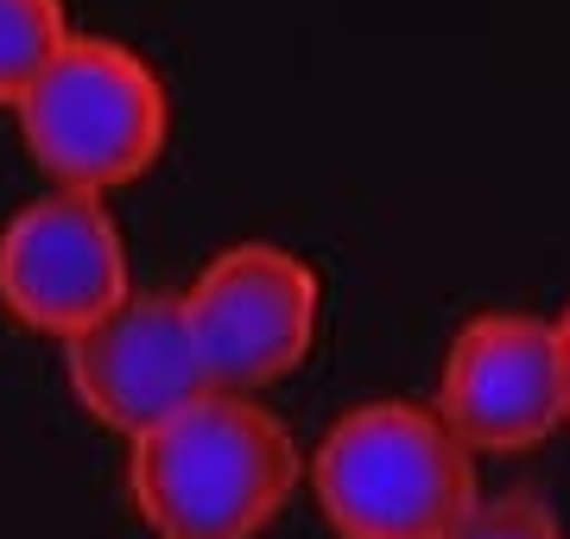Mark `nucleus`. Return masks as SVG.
<instances>
[{
  "mask_svg": "<svg viewBox=\"0 0 570 539\" xmlns=\"http://www.w3.org/2000/svg\"><path fill=\"white\" fill-rule=\"evenodd\" d=\"M305 489V451L261 394L209 388L127 438V501L153 539H261Z\"/></svg>",
  "mask_w": 570,
  "mask_h": 539,
  "instance_id": "obj_1",
  "label": "nucleus"
},
{
  "mask_svg": "<svg viewBox=\"0 0 570 539\" xmlns=\"http://www.w3.org/2000/svg\"><path fill=\"white\" fill-rule=\"evenodd\" d=\"M311 501L336 539H450L482 501V457L431 400H362L305 457Z\"/></svg>",
  "mask_w": 570,
  "mask_h": 539,
  "instance_id": "obj_2",
  "label": "nucleus"
},
{
  "mask_svg": "<svg viewBox=\"0 0 570 539\" xmlns=\"http://www.w3.org/2000/svg\"><path fill=\"white\" fill-rule=\"evenodd\" d=\"M13 121L51 185L108 197L159 166L171 140V96L134 45L70 32L45 77L13 102Z\"/></svg>",
  "mask_w": 570,
  "mask_h": 539,
  "instance_id": "obj_3",
  "label": "nucleus"
},
{
  "mask_svg": "<svg viewBox=\"0 0 570 539\" xmlns=\"http://www.w3.org/2000/svg\"><path fill=\"white\" fill-rule=\"evenodd\" d=\"M197 331L204 369L228 394H266L273 381L305 369L324 324V280L305 254L279 242H235L209 254L197 280L178 286Z\"/></svg>",
  "mask_w": 570,
  "mask_h": 539,
  "instance_id": "obj_4",
  "label": "nucleus"
},
{
  "mask_svg": "<svg viewBox=\"0 0 570 539\" xmlns=\"http://www.w3.org/2000/svg\"><path fill=\"white\" fill-rule=\"evenodd\" d=\"M134 292L121 223L96 190L51 185L0 223V312L20 331L63 343Z\"/></svg>",
  "mask_w": 570,
  "mask_h": 539,
  "instance_id": "obj_5",
  "label": "nucleus"
},
{
  "mask_svg": "<svg viewBox=\"0 0 570 539\" xmlns=\"http://www.w3.org/2000/svg\"><path fill=\"white\" fill-rule=\"evenodd\" d=\"M431 406L475 457H527L564 432V343L558 317L475 312L444 343Z\"/></svg>",
  "mask_w": 570,
  "mask_h": 539,
  "instance_id": "obj_6",
  "label": "nucleus"
},
{
  "mask_svg": "<svg viewBox=\"0 0 570 539\" xmlns=\"http://www.w3.org/2000/svg\"><path fill=\"white\" fill-rule=\"evenodd\" d=\"M58 355L70 400L115 438L153 432V425H165L171 413H184L190 400H204L216 388L178 292L134 286L89 331L63 336Z\"/></svg>",
  "mask_w": 570,
  "mask_h": 539,
  "instance_id": "obj_7",
  "label": "nucleus"
},
{
  "mask_svg": "<svg viewBox=\"0 0 570 539\" xmlns=\"http://www.w3.org/2000/svg\"><path fill=\"white\" fill-rule=\"evenodd\" d=\"M70 32L77 26L63 0H0V108L7 115L45 77V63L70 45Z\"/></svg>",
  "mask_w": 570,
  "mask_h": 539,
  "instance_id": "obj_8",
  "label": "nucleus"
},
{
  "mask_svg": "<svg viewBox=\"0 0 570 539\" xmlns=\"http://www.w3.org/2000/svg\"><path fill=\"white\" fill-rule=\"evenodd\" d=\"M450 539H570V527L539 489H501V496L482 489V501Z\"/></svg>",
  "mask_w": 570,
  "mask_h": 539,
  "instance_id": "obj_9",
  "label": "nucleus"
},
{
  "mask_svg": "<svg viewBox=\"0 0 570 539\" xmlns=\"http://www.w3.org/2000/svg\"><path fill=\"white\" fill-rule=\"evenodd\" d=\"M558 343H564V432H570V305L558 312Z\"/></svg>",
  "mask_w": 570,
  "mask_h": 539,
  "instance_id": "obj_10",
  "label": "nucleus"
}]
</instances>
